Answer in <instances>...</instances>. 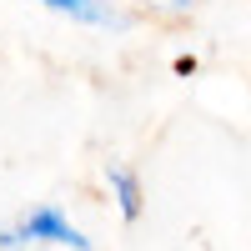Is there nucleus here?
Returning a JSON list of instances; mask_svg holds the SVG:
<instances>
[{"mask_svg": "<svg viewBox=\"0 0 251 251\" xmlns=\"http://www.w3.org/2000/svg\"><path fill=\"white\" fill-rule=\"evenodd\" d=\"M106 186H111V196H116V206H121V216L126 221H136L141 216V181H136V171H126V166H111L106 171Z\"/></svg>", "mask_w": 251, "mask_h": 251, "instance_id": "7ed1b4c3", "label": "nucleus"}, {"mask_svg": "<svg viewBox=\"0 0 251 251\" xmlns=\"http://www.w3.org/2000/svg\"><path fill=\"white\" fill-rule=\"evenodd\" d=\"M0 251H20V236H15V226H0Z\"/></svg>", "mask_w": 251, "mask_h": 251, "instance_id": "20e7f679", "label": "nucleus"}, {"mask_svg": "<svg viewBox=\"0 0 251 251\" xmlns=\"http://www.w3.org/2000/svg\"><path fill=\"white\" fill-rule=\"evenodd\" d=\"M40 5H50L55 15H71V20H86V25H121V15L106 0H40Z\"/></svg>", "mask_w": 251, "mask_h": 251, "instance_id": "f03ea898", "label": "nucleus"}, {"mask_svg": "<svg viewBox=\"0 0 251 251\" xmlns=\"http://www.w3.org/2000/svg\"><path fill=\"white\" fill-rule=\"evenodd\" d=\"M15 236H20V246L40 241V246H71V251H91L86 231H80V226H71V216H66V211H55V206H35L30 216H20V221H15Z\"/></svg>", "mask_w": 251, "mask_h": 251, "instance_id": "f257e3e1", "label": "nucleus"}]
</instances>
